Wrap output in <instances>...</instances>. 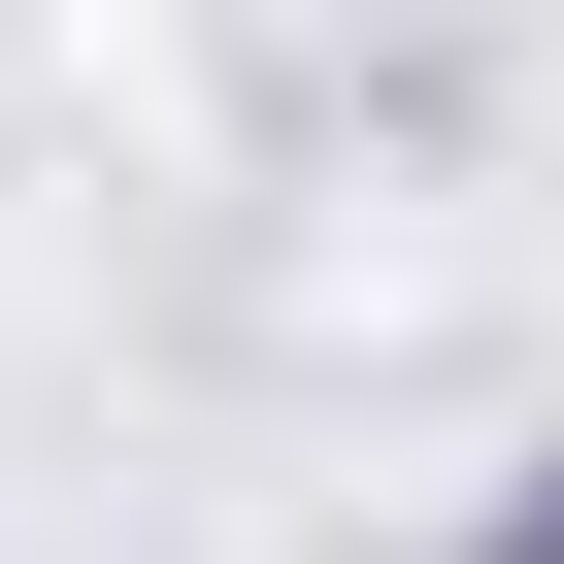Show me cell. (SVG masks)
<instances>
[{"instance_id":"1","label":"cell","mask_w":564,"mask_h":564,"mask_svg":"<svg viewBox=\"0 0 564 564\" xmlns=\"http://www.w3.org/2000/svg\"><path fill=\"white\" fill-rule=\"evenodd\" d=\"M531 564H564V531H531Z\"/></svg>"}]
</instances>
